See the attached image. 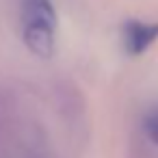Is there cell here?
Masks as SVG:
<instances>
[{"instance_id": "obj_1", "label": "cell", "mask_w": 158, "mask_h": 158, "mask_svg": "<svg viewBox=\"0 0 158 158\" xmlns=\"http://www.w3.org/2000/svg\"><path fill=\"white\" fill-rule=\"evenodd\" d=\"M158 41V22L143 20H126L121 26V44L128 56L145 54Z\"/></svg>"}, {"instance_id": "obj_2", "label": "cell", "mask_w": 158, "mask_h": 158, "mask_svg": "<svg viewBox=\"0 0 158 158\" xmlns=\"http://www.w3.org/2000/svg\"><path fill=\"white\" fill-rule=\"evenodd\" d=\"M54 31L41 24H22V39L33 54L48 59L54 52Z\"/></svg>"}, {"instance_id": "obj_3", "label": "cell", "mask_w": 158, "mask_h": 158, "mask_svg": "<svg viewBox=\"0 0 158 158\" xmlns=\"http://www.w3.org/2000/svg\"><path fill=\"white\" fill-rule=\"evenodd\" d=\"M22 24L56 28V11L52 0H22Z\"/></svg>"}, {"instance_id": "obj_4", "label": "cell", "mask_w": 158, "mask_h": 158, "mask_svg": "<svg viewBox=\"0 0 158 158\" xmlns=\"http://www.w3.org/2000/svg\"><path fill=\"white\" fill-rule=\"evenodd\" d=\"M143 132L149 139V143H154L158 147V106H152L145 117H143Z\"/></svg>"}]
</instances>
